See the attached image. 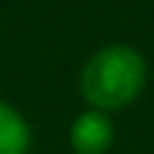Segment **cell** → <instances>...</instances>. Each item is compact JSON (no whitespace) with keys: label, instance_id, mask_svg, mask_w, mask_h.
I'll return each mask as SVG.
<instances>
[{"label":"cell","instance_id":"1","mask_svg":"<svg viewBox=\"0 0 154 154\" xmlns=\"http://www.w3.org/2000/svg\"><path fill=\"white\" fill-rule=\"evenodd\" d=\"M146 84V62L130 46H106L81 70V92L100 111H119Z\"/></svg>","mask_w":154,"mask_h":154},{"label":"cell","instance_id":"2","mask_svg":"<svg viewBox=\"0 0 154 154\" xmlns=\"http://www.w3.org/2000/svg\"><path fill=\"white\" fill-rule=\"evenodd\" d=\"M114 143V125L103 111H84L70 127V146L76 154H103Z\"/></svg>","mask_w":154,"mask_h":154},{"label":"cell","instance_id":"3","mask_svg":"<svg viewBox=\"0 0 154 154\" xmlns=\"http://www.w3.org/2000/svg\"><path fill=\"white\" fill-rule=\"evenodd\" d=\"M30 130L16 108L0 100V154H27Z\"/></svg>","mask_w":154,"mask_h":154}]
</instances>
